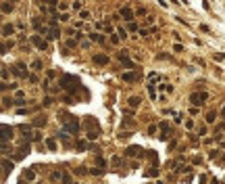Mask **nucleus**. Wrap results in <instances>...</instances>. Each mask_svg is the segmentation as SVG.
Here are the masks:
<instances>
[{"instance_id": "obj_30", "label": "nucleus", "mask_w": 225, "mask_h": 184, "mask_svg": "<svg viewBox=\"0 0 225 184\" xmlns=\"http://www.w3.org/2000/svg\"><path fill=\"white\" fill-rule=\"evenodd\" d=\"M58 138L63 140V142H69V134H67V132H60V134H58Z\"/></svg>"}, {"instance_id": "obj_44", "label": "nucleus", "mask_w": 225, "mask_h": 184, "mask_svg": "<svg viewBox=\"0 0 225 184\" xmlns=\"http://www.w3.org/2000/svg\"><path fill=\"white\" fill-rule=\"evenodd\" d=\"M221 117H225V107H223V109H221Z\"/></svg>"}, {"instance_id": "obj_32", "label": "nucleus", "mask_w": 225, "mask_h": 184, "mask_svg": "<svg viewBox=\"0 0 225 184\" xmlns=\"http://www.w3.org/2000/svg\"><path fill=\"white\" fill-rule=\"evenodd\" d=\"M217 155H219V151H215V148H213V151L209 153V159H217Z\"/></svg>"}, {"instance_id": "obj_40", "label": "nucleus", "mask_w": 225, "mask_h": 184, "mask_svg": "<svg viewBox=\"0 0 225 184\" xmlns=\"http://www.w3.org/2000/svg\"><path fill=\"white\" fill-rule=\"evenodd\" d=\"M186 128H188V130H192V128H194V121H192V119H188V121H186Z\"/></svg>"}, {"instance_id": "obj_24", "label": "nucleus", "mask_w": 225, "mask_h": 184, "mask_svg": "<svg viewBox=\"0 0 225 184\" xmlns=\"http://www.w3.org/2000/svg\"><path fill=\"white\" fill-rule=\"evenodd\" d=\"M90 174H92V176H102L104 170L102 168H94V170H90Z\"/></svg>"}, {"instance_id": "obj_12", "label": "nucleus", "mask_w": 225, "mask_h": 184, "mask_svg": "<svg viewBox=\"0 0 225 184\" xmlns=\"http://www.w3.org/2000/svg\"><path fill=\"white\" fill-rule=\"evenodd\" d=\"M23 69H25V65H23V63H17V65H15V69H13V71H15V75H19V77H25V75H27V73H25Z\"/></svg>"}, {"instance_id": "obj_26", "label": "nucleus", "mask_w": 225, "mask_h": 184, "mask_svg": "<svg viewBox=\"0 0 225 184\" xmlns=\"http://www.w3.org/2000/svg\"><path fill=\"white\" fill-rule=\"evenodd\" d=\"M31 67L35 69V71H42V61H33V63H31Z\"/></svg>"}, {"instance_id": "obj_17", "label": "nucleus", "mask_w": 225, "mask_h": 184, "mask_svg": "<svg viewBox=\"0 0 225 184\" xmlns=\"http://www.w3.org/2000/svg\"><path fill=\"white\" fill-rule=\"evenodd\" d=\"M2 170H4V176H6V174L13 170V163L8 161V159H2Z\"/></svg>"}, {"instance_id": "obj_38", "label": "nucleus", "mask_w": 225, "mask_h": 184, "mask_svg": "<svg viewBox=\"0 0 225 184\" xmlns=\"http://www.w3.org/2000/svg\"><path fill=\"white\" fill-rule=\"evenodd\" d=\"M33 124H35V126H44V124H46V119H42V117H40V119H35Z\"/></svg>"}, {"instance_id": "obj_31", "label": "nucleus", "mask_w": 225, "mask_h": 184, "mask_svg": "<svg viewBox=\"0 0 225 184\" xmlns=\"http://www.w3.org/2000/svg\"><path fill=\"white\" fill-rule=\"evenodd\" d=\"M52 103H54V101H52V98H50V96H46V98H44V107H50V105H52Z\"/></svg>"}, {"instance_id": "obj_29", "label": "nucleus", "mask_w": 225, "mask_h": 184, "mask_svg": "<svg viewBox=\"0 0 225 184\" xmlns=\"http://www.w3.org/2000/svg\"><path fill=\"white\" fill-rule=\"evenodd\" d=\"M19 130H21L23 134H27V136H29V126H25V124H21V126H19Z\"/></svg>"}, {"instance_id": "obj_16", "label": "nucleus", "mask_w": 225, "mask_h": 184, "mask_svg": "<svg viewBox=\"0 0 225 184\" xmlns=\"http://www.w3.org/2000/svg\"><path fill=\"white\" fill-rule=\"evenodd\" d=\"M90 40H92V42H100V44H104V36H102V34H90Z\"/></svg>"}, {"instance_id": "obj_1", "label": "nucleus", "mask_w": 225, "mask_h": 184, "mask_svg": "<svg viewBox=\"0 0 225 184\" xmlns=\"http://www.w3.org/2000/svg\"><path fill=\"white\" fill-rule=\"evenodd\" d=\"M58 84H60L63 90H69V92H75L79 88V80H77V77H73V75H63Z\"/></svg>"}, {"instance_id": "obj_19", "label": "nucleus", "mask_w": 225, "mask_h": 184, "mask_svg": "<svg viewBox=\"0 0 225 184\" xmlns=\"http://www.w3.org/2000/svg\"><path fill=\"white\" fill-rule=\"evenodd\" d=\"M144 176L154 178V176H158V170H156V168H150V170H146V172H144Z\"/></svg>"}, {"instance_id": "obj_14", "label": "nucleus", "mask_w": 225, "mask_h": 184, "mask_svg": "<svg viewBox=\"0 0 225 184\" xmlns=\"http://www.w3.org/2000/svg\"><path fill=\"white\" fill-rule=\"evenodd\" d=\"M140 98H138V96H129V98H127V105H129V107L131 109H136V107H140Z\"/></svg>"}, {"instance_id": "obj_2", "label": "nucleus", "mask_w": 225, "mask_h": 184, "mask_svg": "<svg viewBox=\"0 0 225 184\" xmlns=\"http://www.w3.org/2000/svg\"><path fill=\"white\" fill-rule=\"evenodd\" d=\"M209 98V94L206 92H192V96H190V103H194L196 107H200V105Z\"/></svg>"}, {"instance_id": "obj_13", "label": "nucleus", "mask_w": 225, "mask_h": 184, "mask_svg": "<svg viewBox=\"0 0 225 184\" xmlns=\"http://www.w3.org/2000/svg\"><path fill=\"white\" fill-rule=\"evenodd\" d=\"M13 31H15L13 25H8V23L2 25V36H4V38H6V36H13Z\"/></svg>"}, {"instance_id": "obj_6", "label": "nucleus", "mask_w": 225, "mask_h": 184, "mask_svg": "<svg viewBox=\"0 0 225 184\" xmlns=\"http://www.w3.org/2000/svg\"><path fill=\"white\" fill-rule=\"evenodd\" d=\"M13 128H8L6 124H2V142H8V138H13Z\"/></svg>"}, {"instance_id": "obj_15", "label": "nucleus", "mask_w": 225, "mask_h": 184, "mask_svg": "<svg viewBox=\"0 0 225 184\" xmlns=\"http://www.w3.org/2000/svg\"><path fill=\"white\" fill-rule=\"evenodd\" d=\"M48 38H50V40H56V38H60V31H58L56 27H50V29H48Z\"/></svg>"}, {"instance_id": "obj_34", "label": "nucleus", "mask_w": 225, "mask_h": 184, "mask_svg": "<svg viewBox=\"0 0 225 184\" xmlns=\"http://www.w3.org/2000/svg\"><path fill=\"white\" fill-rule=\"evenodd\" d=\"M96 163H98V168H104V159L102 157H96Z\"/></svg>"}, {"instance_id": "obj_27", "label": "nucleus", "mask_w": 225, "mask_h": 184, "mask_svg": "<svg viewBox=\"0 0 225 184\" xmlns=\"http://www.w3.org/2000/svg\"><path fill=\"white\" fill-rule=\"evenodd\" d=\"M86 148H88V144L84 142V140H79L77 142V151H86Z\"/></svg>"}, {"instance_id": "obj_37", "label": "nucleus", "mask_w": 225, "mask_h": 184, "mask_svg": "<svg viewBox=\"0 0 225 184\" xmlns=\"http://www.w3.org/2000/svg\"><path fill=\"white\" fill-rule=\"evenodd\" d=\"M119 38H127V31H125L123 27H119Z\"/></svg>"}, {"instance_id": "obj_39", "label": "nucleus", "mask_w": 225, "mask_h": 184, "mask_svg": "<svg viewBox=\"0 0 225 184\" xmlns=\"http://www.w3.org/2000/svg\"><path fill=\"white\" fill-rule=\"evenodd\" d=\"M223 130H225V121H223V124H219V126H217V134H221Z\"/></svg>"}, {"instance_id": "obj_5", "label": "nucleus", "mask_w": 225, "mask_h": 184, "mask_svg": "<svg viewBox=\"0 0 225 184\" xmlns=\"http://www.w3.org/2000/svg\"><path fill=\"white\" fill-rule=\"evenodd\" d=\"M77 117H73V119H71V121H67V124H65V132H77V130H79V121H75Z\"/></svg>"}, {"instance_id": "obj_33", "label": "nucleus", "mask_w": 225, "mask_h": 184, "mask_svg": "<svg viewBox=\"0 0 225 184\" xmlns=\"http://www.w3.org/2000/svg\"><path fill=\"white\" fill-rule=\"evenodd\" d=\"M6 77H8V67L2 65V80H6Z\"/></svg>"}, {"instance_id": "obj_21", "label": "nucleus", "mask_w": 225, "mask_h": 184, "mask_svg": "<svg viewBox=\"0 0 225 184\" xmlns=\"http://www.w3.org/2000/svg\"><path fill=\"white\" fill-rule=\"evenodd\" d=\"M23 178H25V180H33V178H35V172H33V170H25Z\"/></svg>"}, {"instance_id": "obj_10", "label": "nucleus", "mask_w": 225, "mask_h": 184, "mask_svg": "<svg viewBox=\"0 0 225 184\" xmlns=\"http://www.w3.org/2000/svg\"><path fill=\"white\" fill-rule=\"evenodd\" d=\"M125 155H129V157H138V155H142V148H140V146H127Z\"/></svg>"}, {"instance_id": "obj_20", "label": "nucleus", "mask_w": 225, "mask_h": 184, "mask_svg": "<svg viewBox=\"0 0 225 184\" xmlns=\"http://www.w3.org/2000/svg\"><path fill=\"white\" fill-rule=\"evenodd\" d=\"M215 119H217V113H215V111H209V113H206V124H213Z\"/></svg>"}, {"instance_id": "obj_9", "label": "nucleus", "mask_w": 225, "mask_h": 184, "mask_svg": "<svg viewBox=\"0 0 225 184\" xmlns=\"http://www.w3.org/2000/svg\"><path fill=\"white\" fill-rule=\"evenodd\" d=\"M121 17L131 23V21H133V11H131V8H127V6H123V8H121Z\"/></svg>"}, {"instance_id": "obj_36", "label": "nucleus", "mask_w": 225, "mask_h": 184, "mask_svg": "<svg viewBox=\"0 0 225 184\" xmlns=\"http://www.w3.org/2000/svg\"><path fill=\"white\" fill-rule=\"evenodd\" d=\"M127 27H129V29H131V31H136V29H138V23H136V21H131V23H129V25H127Z\"/></svg>"}, {"instance_id": "obj_3", "label": "nucleus", "mask_w": 225, "mask_h": 184, "mask_svg": "<svg viewBox=\"0 0 225 184\" xmlns=\"http://www.w3.org/2000/svg\"><path fill=\"white\" fill-rule=\"evenodd\" d=\"M119 61L123 63V67H127V69H136V63H133V61L125 55V52H119Z\"/></svg>"}, {"instance_id": "obj_7", "label": "nucleus", "mask_w": 225, "mask_h": 184, "mask_svg": "<svg viewBox=\"0 0 225 184\" xmlns=\"http://www.w3.org/2000/svg\"><path fill=\"white\" fill-rule=\"evenodd\" d=\"M27 153H29V144L25 142V144H21V148H19V151L15 153V159H23V157L27 155Z\"/></svg>"}, {"instance_id": "obj_43", "label": "nucleus", "mask_w": 225, "mask_h": 184, "mask_svg": "<svg viewBox=\"0 0 225 184\" xmlns=\"http://www.w3.org/2000/svg\"><path fill=\"white\" fill-rule=\"evenodd\" d=\"M63 101H65L67 105H73V98H71V96H65V98H63Z\"/></svg>"}, {"instance_id": "obj_8", "label": "nucleus", "mask_w": 225, "mask_h": 184, "mask_svg": "<svg viewBox=\"0 0 225 184\" xmlns=\"http://www.w3.org/2000/svg\"><path fill=\"white\" fill-rule=\"evenodd\" d=\"M123 80L125 82H136V80H140V73L138 71H127V73H123Z\"/></svg>"}, {"instance_id": "obj_25", "label": "nucleus", "mask_w": 225, "mask_h": 184, "mask_svg": "<svg viewBox=\"0 0 225 184\" xmlns=\"http://www.w3.org/2000/svg\"><path fill=\"white\" fill-rule=\"evenodd\" d=\"M60 182H63V184H73V180H71V176H69V174H63Z\"/></svg>"}, {"instance_id": "obj_4", "label": "nucleus", "mask_w": 225, "mask_h": 184, "mask_svg": "<svg viewBox=\"0 0 225 184\" xmlns=\"http://www.w3.org/2000/svg\"><path fill=\"white\" fill-rule=\"evenodd\" d=\"M31 42H33V46H35V48H40V50H46V48H48V42H46V40H42L40 36H31Z\"/></svg>"}, {"instance_id": "obj_18", "label": "nucleus", "mask_w": 225, "mask_h": 184, "mask_svg": "<svg viewBox=\"0 0 225 184\" xmlns=\"http://www.w3.org/2000/svg\"><path fill=\"white\" fill-rule=\"evenodd\" d=\"M148 94L150 98H156V84H148Z\"/></svg>"}, {"instance_id": "obj_28", "label": "nucleus", "mask_w": 225, "mask_h": 184, "mask_svg": "<svg viewBox=\"0 0 225 184\" xmlns=\"http://www.w3.org/2000/svg\"><path fill=\"white\" fill-rule=\"evenodd\" d=\"M31 23H33V27H35V29H42V19H33Z\"/></svg>"}, {"instance_id": "obj_11", "label": "nucleus", "mask_w": 225, "mask_h": 184, "mask_svg": "<svg viewBox=\"0 0 225 184\" xmlns=\"http://www.w3.org/2000/svg\"><path fill=\"white\" fill-rule=\"evenodd\" d=\"M94 63L96 65H106L109 63V57L106 55H94Z\"/></svg>"}, {"instance_id": "obj_35", "label": "nucleus", "mask_w": 225, "mask_h": 184, "mask_svg": "<svg viewBox=\"0 0 225 184\" xmlns=\"http://www.w3.org/2000/svg\"><path fill=\"white\" fill-rule=\"evenodd\" d=\"M88 138H90V140H96V138H98V132H88Z\"/></svg>"}, {"instance_id": "obj_41", "label": "nucleus", "mask_w": 225, "mask_h": 184, "mask_svg": "<svg viewBox=\"0 0 225 184\" xmlns=\"http://www.w3.org/2000/svg\"><path fill=\"white\" fill-rule=\"evenodd\" d=\"M73 8L75 11H82V2H73Z\"/></svg>"}, {"instance_id": "obj_42", "label": "nucleus", "mask_w": 225, "mask_h": 184, "mask_svg": "<svg viewBox=\"0 0 225 184\" xmlns=\"http://www.w3.org/2000/svg\"><path fill=\"white\" fill-rule=\"evenodd\" d=\"M48 23H50V27H56V23H58V21H56V19H48Z\"/></svg>"}, {"instance_id": "obj_22", "label": "nucleus", "mask_w": 225, "mask_h": 184, "mask_svg": "<svg viewBox=\"0 0 225 184\" xmlns=\"http://www.w3.org/2000/svg\"><path fill=\"white\" fill-rule=\"evenodd\" d=\"M13 8H15L13 4H8V2H2V13H4V15H6V13H11Z\"/></svg>"}, {"instance_id": "obj_23", "label": "nucleus", "mask_w": 225, "mask_h": 184, "mask_svg": "<svg viewBox=\"0 0 225 184\" xmlns=\"http://www.w3.org/2000/svg\"><path fill=\"white\" fill-rule=\"evenodd\" d=\"M46 146L50 148V151H56V142H54L52 138H48V140H46Z\"/></svg>"}]
</instances>
